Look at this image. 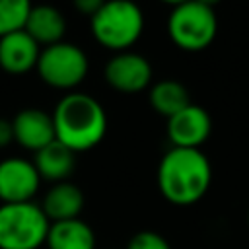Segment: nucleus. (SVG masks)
<instances>
[{
	"label": "nucleus",
	"instance_id": "obj_12",
	"mask_svg": "<svg viewBox=\"0 0 249 249\" xmlns=\"http://www.w3.org/2000/svg\"><path fill=\"white\" fill-rule=\"evenodd\" d=\"M41 208L49 218V222L74 220L80 218V212L84 208V195L80 187H76L70 181L53 183V187L43 196Z\"/></svg>",
	"mask_w": 249,
	"mask_h": 249
},
{
	"label": "nucleus",
	"instance_id": "obj_3",
	"mask_svg": "<svg viewBox=\"0 0 249 249\" xmlns=\"http://www.w3.org/2000/svg\"><path fill=\"white\" fill-rule=\"evenodd\" d=\"M144 31V14L132 0H107L91 16L95 41L115 53L128 51Z\"/></svg>",
	"mask_w": 249,
	"mask_h": 249
},
{
	"label": "nucleus",
	"instance_id": "obj_2",
	"mask_svg": "<svg viewBox=\"0 0 249 249\" xmlns=\"http://www.w3.org/2000/svg\"><path fill=\"white\" fill-rule=\"evenodd\" d=\"M54 138L72 152L97 146L107 132V115L97 99L88 93L64 95L53 111Z\"/></svg>",
	"mask_w": 249,
	"mask_h": 249
},
{
	"label": "nucleus",
	"instance_id": "obj_21",
	"mask_svg": "<svg viewBox=\"0 0 249 249\" xmlns=\"http://www.w3.org/2000/svg\"><path fill=\"white\" fill-rule=\"evenodd\" d=\"M196 2H200V4H204V6H208V8H214V6L220 4L222 0H196Z\"/></svg>",
	"mask_w": 249,
	"mask_h": 249
},
{
	"label": "nucleus",
	"instance_id": "obj_15",
	"mask_svg": "<svg viewBox=\"0 0 249 249\" xmlns=\"http://www.w3.org/2000/svg\"><path fill=\"white\" fill-rule=\"evenodd\" d=\"M45 243L49 249H95V233L80 218L51 222Z\"/></svg>",
	"mask_w": 249,
	"mask_h": 249
},
{
	"label": "nucleus",
	"instance_id": "obj_1",
	"mask_svg": "<svg viewBox=\"0 0 249 249\" xmlns=\"http://www.w3.org/2000/svg\"><path fill=\"white\" fill-rule=\"evenodd\" d=\"M212 183V167L198 148H171L158 165V187L177 206L198 202Z\"/></svg>",
	"mask_w": 249,
	"mask_h": 249
},
{
	"label": "nucleus",
	"instance_id": "obj_9",
	"mask_svg": "<svg viewBox=\"0 0 249 249\" xmlns=\"http://www.w3.org/2000/svg\"><path fill=\"white\" fill-rule=\"evenodd\" d=\"M212 132V119L200 105L189 103L185 109L167 119V138L173 148H198Z\"/></svg>",
	"mask_w": 249,
	"mask_h": 249
},
{
	"label": "nucleus",
	"instance_id": "obj_22",
	"mask_svg": "<svg viewBox=\"0 0 249 249\" xmlns=\"http://www.w3.org/2000/svg\"><path fill=\"white\" fill-rule=\"evenodd\" d=\"M163 4H169V6H179V4H183V2H189V0H161Z\"/></svg>",
	"mask_w": 249,
	"mask_h": 249
},
{
	"label": "nucleus",
	"instance_id": "obj_5",
	"mask_svg": "<svg viewBox=\"0 0 249 249\" xmlns=\"http://www.w3.org/2000/svg\"><path fill=\"white\" fill-rule=\"evenodd\" d=\"M167 33L181 51H204L212 45L218 33V19L214 8H208L196 0L175 6L167 19Z\"/></svg>",
	"mask_w": 249,
	"mask_h": 249
},
{
	"label": "nucleus",
	"instance_id": "obj_10",
	"mask_svg": "<svg viewBox=\"0 0 249 249\" xmlns=\"http://www.w3.org/2000/svg\"><path fill=\"white\" fill-rule=\"evenodd\" d=\"M12 128H14V140L31 152H39L41 148H45L47 144H51L54 138V124H53V115L35 109V107H27L21 109L14 121H12Z\"/></svg>",
	"mask_w": 249,
	"mask_h": 249
},
{
	"label": "nucleus",
	"instance_id": "obj_14",
	"mask_svg": "<svg viewBox=\"0 0 249 249\" xmlns=\"http://www.w3.org/2000/svg\"><path fill=\"white\" fill-rule=\"evenodd\" d=\"M33 165L41 179H47L51 183L66 181L74 167H76V152L60 144L58 140H53L39 152H35Z\"/></svg>",
	"mask_w": 249,
	"mask_h": 249
},
{
	"label": "nucleus",
	"instance_id": "obj_23",
	"mask_svg": "<svg viewBox=\"0 0 249 249\" xmlns=\"http://www.w3.org/2000/svg\"><path fill=\"white\" fill-rule=\"evenodd\" d=\"M247 222H249V212H247Z\"/></svg>",
	"mask_w": 249,
	"mask_h": 249
},
{
	"label": "nucleus",
	"instance_id": "obj_6",
	"mask_svg": "<svg viewBox=\"0 0 249 249\" xmlns=\"http://www.w3.org/2000/svg\"><path fill=\"white\" fill-rule=\"evenodd\" d=\"M39 78L56 89H72L80 86L88 74V56L74 43H54L45 47L37 60Z\"/></svg>",
	"mask_w": 249,
	"mask_h": 249
},
{
	"label": "nucleus",
	"instance_id": "obj_7",
	"mask_svg": "<svg viewBox=\"0 0 249 249\" xmlns=\"http://www.w3.org/2000/svg\"><path fill=\"white\" fill-rule=\"evenodd\" d=\"M103 74L113 89L123 93H136L148 88L152 80V66L142 54L123 51L109 58Z\"/></svg>",
	"mask_w": 249,
	"mask_h": 249
},
{
	"label": "nucleus",
	"instance_id": "obj_4",
	"mask_svg": "<svg viewBox=\"0 0 249 249\" xmlns=\"http://www.w3.org/2000/svg\"><path fill=\"white\" fill-rule=\"evenodd\" d=\"M49 218L41 204H0V249H39L47 241Z\"/></svg>",
	"mask_w": 249,
	"mask_h": 249
},
{
	"label": "nucleus",
	"instance_id": "obj_19",
	"mask_svg": "<svg viewBox=\"0 0 249 249\" xmlns=\"http://www.w3.org/2000/svg\"><path fill=\"white\" fill-rule=\"evenodd\" d=\"M74 2V8L78 10V12H82V14H86V16H93L107 0H72Z\"/></svg>",
	"mask_w": 249,
	"mask_h": 249
},
{
	"label": "nucleus",
	"instance_id": "obj_17",
	"mask_svg": "<svg viewBox=\"0 0 249 249\" xmlns=\"http://www.w3.org/2000/svg\"><path fill=\"white\" fill-rule=\"evenodd\" d=\"M31 8V0H0V37L23 29Z\"/></svg>",
	"mask_w": 249,
	"mask_h": 249
},
{
	"label": "nucleus",
	"instance_id": "obj_16",
	"mask_svg": "<svg viewBox=\"0 0 249 249\" xmlns=\"http://www.w3.org/2000/svg\"><path fill=\"white\" fill-rule=\"evenodd\" d=\"M191 103L189 91L183 84L175 80H161L150 89V105L156 113L163 117H173L181 109H185Z\"/></svg>",
	"mask_w": 249,
	"mask_h": 249
},
{
	"label": "nucleus",
	"instance_id": "obj_18",
	"mask_svg": "<svg viewBox=\"0 0 249 249\" xmlns=\"http://www.w3.org/2000/svg\"><path fill=\"white\" fill-rule=\"evenodd\" d=\"M126 249H171V247L163 235L150 231V230H144V231H138L130 237Z\"/></svg>",
	"mask_w": 249,
	"mask_h": 249
},
{
	"label": "nucleus",
	"instance_id": "obj_11",
	"mask_svg": "<svg viewBox=\"0 0 249 249\" xmlns=\"http://www.w3.org/2000/svg\"><path fill=\"white\" fill-rule=\"evenodd\" d=\"M41 49L25 29L0 37V66L10 74H25L37 66Z\"/></svg>",
	"mask_w": 249,
	"mask_h": 249
},
{
	"label": "nucleus",
	"instance_id": "obj_8",
	"mask_svg": "<svg viewBox=\"0 0 249 249\" xmlns=\"http://www.w3.org/2000/svg\"><path fill=\"white\" fill-rule=\"evenodd\" d=\"M41 177L33 161L23 158H8L0 161V200L8 202H29L39 191Z\"/></svg>",
	"mask_w": 249,
	"mask_h": 249
},
{
	"label": "nucleus",
	"instance_id": "obj_13",
	"mask_svg": "<svg viewBox=\"0 0 249 249\" xmlns=\"http://www.w3.org/2000/svg\"><path fill=\"white\" fill-rule=\"evenodd\" d=\"M23 29L31 35V39L41 47H51L54 43H60L66 31V19L64 16L54 8L47 4L33 6Z\"/></svg>",
	"mask_w": 249,
	"mask_h": 249
},
{
	"label": "nucleus",
	"instance_id": "obj_20",
	"mask_svg": "<svg viewBox=\"0 0 249 249\" xmlns=\"http://www.w3.org/2000/svg\"><path fill=\"white\" fill-rule=\"evenodd\" d=\"M14 140V128H12V121L0 119V148L8 146Z\"/></svg>",
	"mask_w": 249,
	"mask_h": 249
}]
</instances>
